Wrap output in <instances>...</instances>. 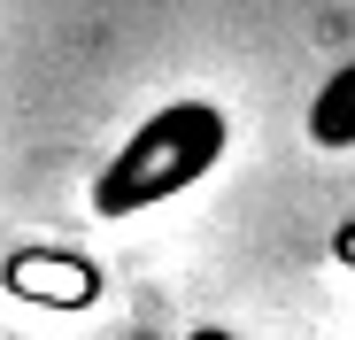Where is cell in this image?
I'll return each mask as SVG.
<instances>
[{"mask_svg":"<svg viewBox=\"0 0 355 340\" xmlns=\"http://www.w3.org/2000/svg\"><path fill=\"white\" fill-rule=\"evenodd\" d=\"M8 294L16 302H39V309H85L101 294V271L85 255H54V248H31L8 263Z\"/></svg>","mask_w":355,"mask_h":340,"instance_id":"cell-2","label":"cell"},{"mask_svg":"<svg viewBox=\"0 0 355 340\" xmlns=\"http://www.w3.org/2000/svg\"><path fill=\"white\" fill-rule=\"evenodd\" d=\"M332 248H340V263H355V224H340V240H332Z\"/></svg>","mask_w":355,"mask_h":340,"instance_id":"cell-4","label":"cell"},{"mask_svg":"<svg viewBox=\"0 0 355 340\" xmlns=\"http://www.w3.org/2000/svg\"><path fill=\"white\" fill-rule=\"evenodd\" d=\"M193 340H232V332H193Z\"/></svg>","mask_w":355,"mask_h":340,"instance_id":"cell-5","label":"cell"},{"mask_svg":"<svg viewBox=\"0 0 355 340\" xmlns=\"http://www.w3.org/2000/svg\"><path fill=\"white\" fill-rule=\"evenodd\" d=\"M309 139L317 147H355V62L324 78V93L309 101Z\"/></svg>","mask_w":355,"mask_h":340,"instance_id":"cell-3","label":"cell"},{"mask_svg":"<svg viewBox=\"0 0 355 340\" xmlns=\"http://www.w3.org/2000/svg\"><path fill=\"white\" fill-rule=\"evenodd\" d=\"M224 155V117L209 101H170L124 139L101 178H93V209L101 216H132V209H155L170 194H186L193 178H209Z\"/></svg>","mask_w":355,"mask_h":340,"instance_id":"cell-1","label":"cell"}]
</instances>
